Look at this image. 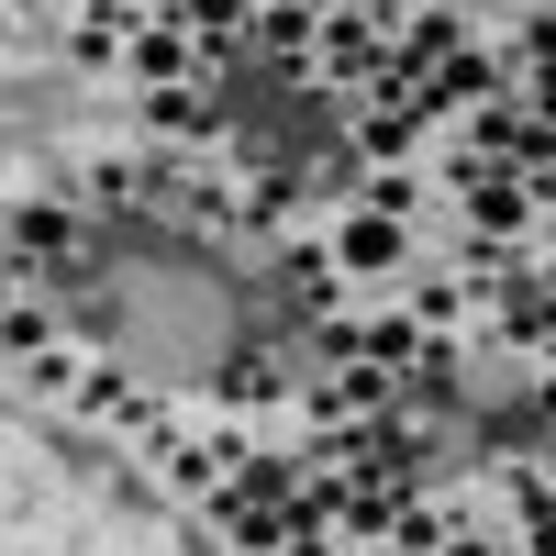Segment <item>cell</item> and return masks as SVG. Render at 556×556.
I'll list each match as a JSON object with an SVG mask.
<instances>
[{"mask_svg":"<svg viewBox=\"0 0 556 556\" xmlns=\"http://www.w3.org/2000/svg\"><path fill=\"white\" fill-rule=\"evenodd\" d=\"M379 23H390V0H345V12H323V78H379Z\"/></svg>","mask_w":556,"mask_h":556,"instance_id":"1","label":"cell"},{"mask_svg":"<svg viewBox=\"0 0 556 556\" xmlns=\"http://www.w3.org/2000/svg\"><path fill=\"white\" fill-rule=\"evenodd\" d=\"M501 101V56H479V45H456V56L424 78V123H456V112H490Z\"/></svg>","mask_w":556,"mask_h":556,"instance_id":"2","label":"cell"},{"mask_svg":"<svg viewBox=\"0 0 556 556\" xmlns=\"http://www.w3.org/2000/svg\"><path fill=\"white\" fill-rule=\"evenodd\" d=\"M501 334H513V345H556V256L501 278Z\"/></svg>","mask_w":556,"mask_h":556,"instance_id":"3","label":"cell"},{"mask_svg":"<svg viewBox=\"0 0 556 556\" xmlns=\"http://www.w3.org/2000/svg\"><path fill=\"white\" fill-rule=\"evenodd\" d=\"M134 67H146V89H178V67H190V34H178V23H146V34H134Z\"/></svg>","mask_w":556,"mask_h":556,"instance_id":"4","label":"cell"},{"mask_svg":"<svg viewBox=\"0 0 556 556\" xmlns=\"http://www.w3.org/2000/svg\"><path fill=\"white\" fill-rule=\"evenodd\" d=\"M235 490H245V501H267V513H278V501L301 490V456H256V445H245V456H235Z\"/></svg>","mask_w":556,"mask_h":556,"instance_id":"5","label":"cell"},{"mask_svg":"<svg viewBox=\"0 0 556 556\" xmlns=\"http://www.w3.org/2000/svg\"><path fill=\"white\" fill-rule=\"evenodd\" d=\"M334 267H401V223L356 212V223H345V245H334Z\"/></svg>","mask_w":556,"mask_h":556,"instance_id":"6","label":"cell"},{"mask_svg":"<svg viewBox=\"0 0 556 556\" xmlns=\"http://www.w3.org/2000/svg\"><path fill=\"white\" fill-rule=\"evenodd\" d=\"M256 34H267V56H301V45L323 34V12H312V0H267V12H256Z\"/></svg>","mask_w":556,"mask_h":556,"instance_id":"7","label":"cell"},{"mask_svg":"<svg viewBox=\"0 0 556 556\" xmlns=\"http://www.w3.org/2000/svg\"><path fill=\"white\" fill-rule=\"evenodd\" d=\"M146 123H156V134H212V101L178 78V89H146Z\"/></svg>","mask_w":556,"mask_h":556,"instance_id":"8","label":"cell"},{"mask_svg":"<svg viewBox=\"0 0 556 556\" xmlns=\"http://www.w3.org/2000/svg\"><path fill=\"white\" fill-rule=\"evenodd\" d=\"M379 545H401V556H445V513H434V501H401Z\"/></svg>","mask_w":556,"mask_h":556,"instance_id":"9","label":"cell"},{"mask_svg":"<svg viewBox=\"0 0 556 556\" xmlns=\"http://www.w3.org/2000/svg\"><path fill=\"white\" fill-rule=\"evenodd\" d=\"M445 56H456V23H445V12H424V23L401 34V67H412V78H434Z\"/></svg>","mask_w":556,"mask_h":556,"instance_id":"10","label":"cell"},{"mask_svg":"<svg viewBox=\"0 0 556 556\" xmlns=\"http://www.w3.org/2000/svg\"><path fill=\"white\" fill-rule=\"evenodd\" d=\"M412 356H424V323H367V367H390V379H401Z\"/></svg>","mask_w":556,"mask_h":556,"instance_id":"11","label":"cell"},{"mask_svg":"<svg viewBox=\"0 0 556 556\" xmlns=\"http://www.w3.org/2000/svg\"><path fill=\"white\" fill-rule=\"evenodd\" d=\"M412 201H424V178L379 167V178H367V201H356V212H379V223H412Z\"/></svg>","mask_w":556,"mask_h":556,"instance_id":"12","label":"cell"},{"mask_svg":"<svg viewBox=\"0 0 556 556\" xmlns=\"http://www.w3.org/2000/svg\"><path fill=\"white\" fill-rule=\"evenodd\" d=\"M290 301H301V312L334 301V256H290Z\"/></svg>","mask_w":556,"mask_h":556,"instance_id":"13","label":"cell"},{"mask_svg":"<svg viewBox=\"0 0 556 556\" xmlns=\"http://www.w3.org/2000/svg\"><path fill=\"white\" fill-rule=\"evenodd\" d=\"M456 301H468V278H424V290H412V323H456Z\"/></svg>","mask_w":556,"mask_h":556,"instance_id":"14","label":"cell"},{"mask_svg":"<svg viewBox=\"0 0 556 556\" xmlns=\"http://www.w3.org/2000/svg\"><path fill=\"white\" fill-rule=\"evenodd\" d=\"M401 146H412V112H367V156H379V167H390Z\"/></svg>","mask_w":556,"mask_h":556,"instance_id":"15","label":"cell"},{"mask_svg":"<svg viewBox=\"0 0 556 556\" xmlns=\"http://www.w3.org/2000/svg\"><path fill=\"white\" fill-rule=\"evenodd\" d=\"M0 345H12V356H45V312H0Z\"/></svg>","mask_w":556,"mask_h":556,"instance_id":"16","label":"cell"},{"mask_svg":"<svg viewBox=\"0 0 556 556\" xmlns=\"http://www.w3.org/2000/svg\"><path fill=\"white\" fill-rule=\"evenodd\" d=\"M312 345H323V356H334V367H356V356H367V323H323V334H312Z\"/></svg>","mask_w":556,"mask_h":556,"instance_id":"17","label":"cell"},{"mask_svg":"<svg viewBox=\"0 0 556 556\" xmlns=\"http://www.w3.org/2000/svg\"><path fill=\"white\" fill-rule=\"evenodd\" d=\"M523 67H556V12H523Z\"/></svg>","mask_w":556,"mask_h":556,"instance_id":"18","label":"cell"},{"mask_svg":"<svg viewBox=\"0 0 556 556\" xmlns=\"http://www.w3.org/2000/svg\"><path fill=\"white\" fill-rule=\"evenodd\" d=\"M0 34H12V0H0Z\"/></svg>","mask_w":556,"mask_h":556,"instance_id":"19","label":"cell"},{"mask_svg":"<svg viewBox=\"0 0 556 556\" xmlns=\"http://www.w3.org/2000/svg\"><path fill=\"white\" fill-rule=\"evenodd\" d=\"M545 212H556V178H545Z\"/></svg>","mask_w":556,"mask_h":556,"instance_id":"20","label":"cell"}]
</instances>
